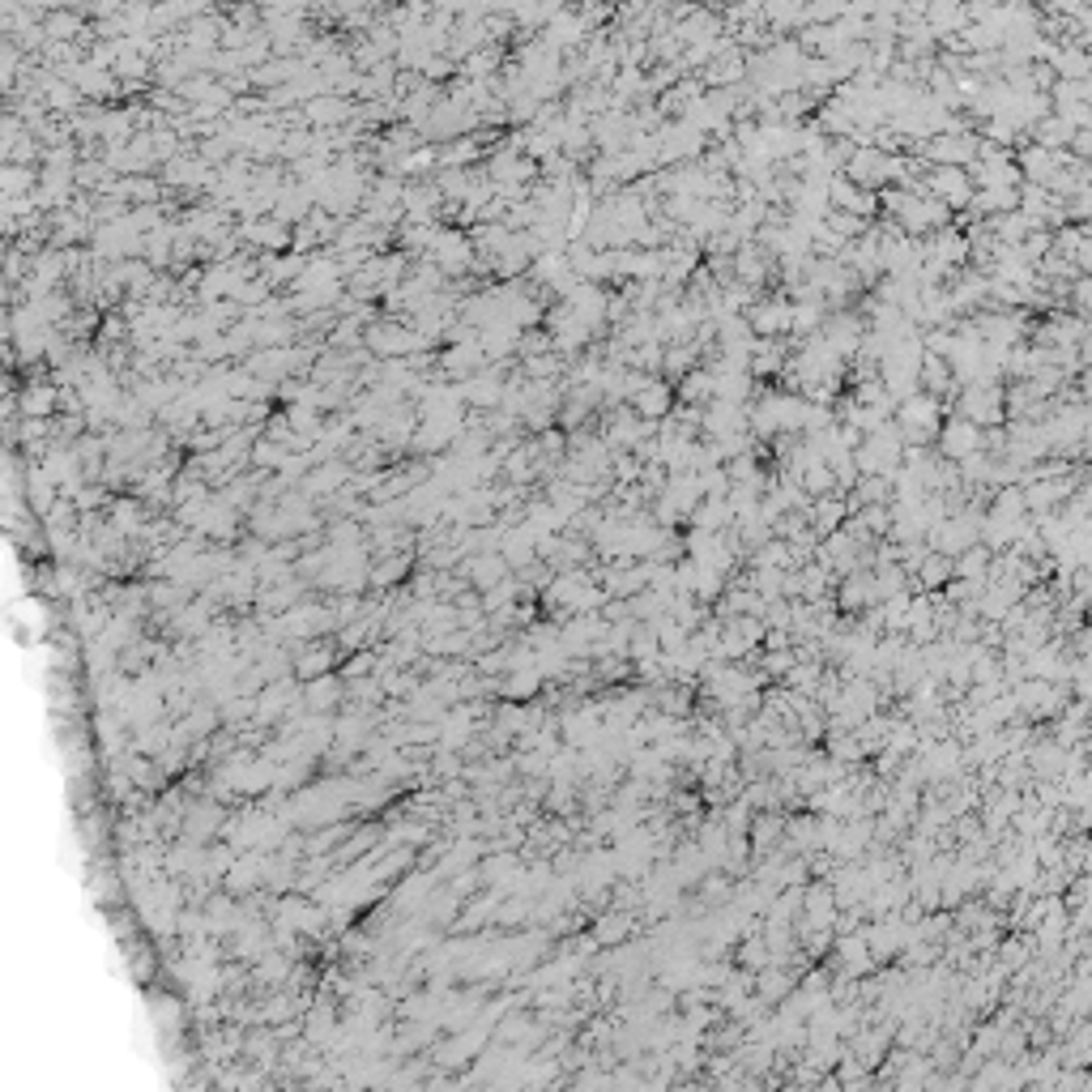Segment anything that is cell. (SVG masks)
Returning a JSON list of instances; mask_svg holds the SVG:
<instances>
[{
    "label": "cell",
    "mask_w": 1092,
    "mask_h": 1092,
    "mask_svg": "<svg viewBox=\"0 0 1092 1092\" xmlns=\"http://www.w3.org/2000/svg\"><path fill=\"white\" fill-rule=\"evenodd\" d=\"M841 176L853 180L857 188H867V193H879V188L892 184V154H884L879 145H853Z\"/></svg>",
    "instance_id": "1"
},
{
    "label": "cell",
    "mask_w": 1092,
    "mask_h": 1092,
    "mask_svg": "<svg viewBox=\"0 0 1092 1092\" xmlns=\"http://www.w3.org/2000/svg\"><path fill=\"white\" fill-rule=\"evenodd\" d=\"M917 193L934 197L939 205H948V209L956 214V209H969V201H973V180H969L965 167H926L922 180H917Z\"/></svg>",
    "instance_id": "2"
},
{
    "label": "cell",
    "mask_w": 1092,
    "mask_h": 1092,
    "mask_svg": "<svg viewBox=\"0 0 1092 1092\" xmlns=\"http://www.w3.org/2000/svg\"><path fill=\"white\" fill-rule=\"evenodd\" d=\"M593 35V26L581 18V9H572V5H560L551 18H546V26H542V43H551L560 56H568V52H581V43Z\"/></svg>",
    "instance_id": "3"
},
{
    "label": "cell",
    "mask_w": 1092,
    "mask_h": 1092,
    "mask_svg": "<svg viewBox=\"0 0 1092 1092\" xmlns=\"http://www.w3.org/2000/svg\"><path fill=\"white\" fill-rule=\"evenodd\" d=\"M747 329L751 338H786L790 333V299L772 295V299H755L747 311Z\"/></svg>",
    "instance_id": "4"
},
{
    "label": "cell",
    "mask_w": 1092,
    "mask_h": 1092,
    "mask_svg": "<svg viewBox=\"0 0 1092 1092\" xmlns=\"http://www.w3.org/2000/svg\"><path fill=\"white\" fill-rule=\"evenodd\" d=\"M628 406L641 414V419H666L670 410H674V384H666V380H658V376H641V384L632 388V398H628Z\"/></svg>",
    "instance_id": "5"
},
{
    "label": "cell",
    "mask_w": 1092,
    "mask_h": 1092,
    "mask_svg": "<svg viewBox=\"0 0 1092 1092\" xmlns=\"http://www.w3.org/2000/svg\"><path fill=\"white\" fill-rule=\"evenodd\" d=\"M934 440H939V457L960 461V457H969V452L982 448V427L969 423L965 414H952V419L939 423V436H934Z\"/></svg>",
    "instance_id": "6"
},
{
    "label": "cell",
    "mask_w": 1092,
    "mask_h": 1092,
    "mask_svg": "<svg viewBox=\"0 0 1092 1092\" xmlns=\"http://www.w3.org/2000/svg\"><path fill=\"white\" fill-rule=\"evenodd\" d=\"M922 22L930 26L934 43L948 39V35H960V31L969 26V18H965V0H926Z\"/></svg>",
    "instance_id": "7"
},
{
    "label": "cell",
    "mask_w": 1092,
    "mask_h": 1092,
    "mask_svg": "<svg viewBox=\"0 0 1092 1092\" xmlns=\"http://www.w3.org/2000/svg\"><path fill=\"white\" fill-rule=\"evenodd\" d=\"M913 577L922 581V589H944V585H948V581L956 577V568H952V555H939V551H926V555L917 560Z\"/></svg>",
    "instance_id": "8"
},
{
    "label": "cell",
    "mask_w": 1092,
    "mask_h": 1092,
    "mask_svg": "<svg viewBox=\"0 0 1092 1092\" xmlns=\"http://www.w3.org/2000/svg\"><path fill=\"white\" fill-rule=\"evenodd\" d=\"M632 934V917L623 913V909H614V913H602L598 922H593V934L589 939L598 944V948H606V944H623Z\"/></svg>",
    "instance_id": "9"
},
{
    "label": "cell",
    "mask_w": 1092,
    "mask_h": 1092,
    "mask_svg": "<svg viewBox=\"0 0 1092 1092\" xmlns=\"http://www.w3.org/2000/svg\"><path fill=\"white\" fill-rule=\"evenodd\" d=\"M875 602V585L867 572H845L841 581V610H863Z\"/></svg>",
    "instance_id": "10"
},
{
    "label": "cell",
    "mask_w": 1092,
    "mask_h": 1092,
    "mask_svg": "<svg viewBox=\"0 0 1092 1092\" xmlns=\"http://www.w3.org/2000/svg\"><path fill=\"white\" fill-rule=\"evenodd\" d=\"M824 226L832 230V236H836V240L853 244V240H857V236H863V230H867L871 222H867V218H857V214H845V209H828V214H824Z\"/></svg>",
    "instance_id": "11"
},
{
    "label": "cell",
    "mask_w": 1092,
    "mask_h": 1092,
    "mask_svg": "<svg viewBox=\"0 0 1092 1092\" xmlns=\"http://www.w3.org/2000/svg\"><path fill=\"white\" fill-rule=\"evenodd\" d=\"M726 888H730V879H726V875H709V879H705V892H700V901H705V905H717V901H726V896H730Z\"/></svg>",
    "instance_id": "12"
},
{
    "label": "cell",
    "mask_w": 1092,
    "mask_h": 1092,
    "mask_svg": "<svg viewBox=\"0 0 1092 1092\" xmlns=\"http://www.w3.org/2000/svg\"><path fill=\"white\" fill-rule=\"evenodd\" d=\"M496 60H500V52H474V56H470V73H474V77H487Z\"/></svg>",
    "instance_id": "13"
},
{
    "label": "cell",
    "mask_w": 1092,
    "mask_h": 1092,
    "mask_svg": "<svg viewBox=\"0 0 1092 1092\" xmlns=\"http://www.w3.org/2000/svg\"><path fill=\"white\" fill-rule=\"evenodd\" d=\"M533 687H538V674H517L508 683V695H533Z\"/></svg>",
    "instance_id": "14"
},
{
    "label": "cell",
    "mask_w": 1092,
    "mask_h": 1092,
    "mask_svg": "<svg viewBox=\"0 0 1092 1092\" xmlns=\"http://www.w3.org/2000/svg\"><path fill=\"white\" fill-rule=\"evenodd\" d=\"M512 5H517V0H487L491 14H512Z\"/></svg>",
    "instance_id": "15"
}]
</instances>
